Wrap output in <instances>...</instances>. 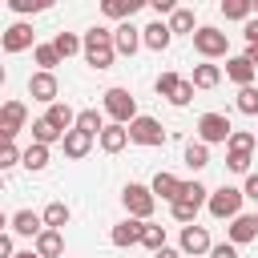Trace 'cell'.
<instances>
[{"label": "cell", "mask_w": 258, "mask_h": 258, "mask_svg": "<svg viewBox=\"0 0 258 258\" xmlns=\"http://www.w3.org/2000/svg\"><path fill=\"white\" fill-rule=\"evenodd\" d=\"M85 64L89 69H113L117 60V44H113V28H89L85 32Z\"/></svg>", "instance_id": "cell-1"}, {"label": "cell", "mask_w": 258, "mask_h": 258, "mask_svg": "<svg viewBox=\"0 0 258 258\" xmlns=\"http://www.w3.org/2000/svg\"><path fill=\"white\" fill-rule=\"evenodd\" d=\"M105 113L113 117V125H133L141 113H137V97L129 93V89H121V85H113V89H105Z\"/></svg>", "instance_id": "cell-2"}, {"label": "cell", "mask_w": 258, "mask_h": 258, "mask_svg": "<svg viewBox=\"0 0 258 258\" xmlns=\"http://www.w3.org/2000/svg\"><path fill=\"white\" fill-rule=\"evenodd\" d=\"M121 206H125V214H129V218L149 222V218H153V210H157V198H153V189H149V185L129 181V185L121 189Z\"/></svg>", "instance_id": "cell-3"}, {"label": "cell", "mask_w": 258, "mask_h": 258, "mask_svg": "<svg viewBox=\"0 0 258 258\" xmlns=\"http://www.w3.org/2000/svg\"><path fill=\"white\" fill-rule=\"evenodd\" d=\"M242 202H246L242 189H234V185H218V189H210L206 210H210L214 218H222V222H234V218L242 214Z\"/></svg>", "instance_id": "cell-4"}, {"label": "cell", "mask_w": 258, "mask_h": 258, "mask_svg": "<svg viewBox=\"0 0 258 258\" xmlns=\"http://www.w3.org/2000/svg\"><path fill=\"white\" fill-rule=\"evenodd\" d=\"M230 133H234V125L226 113H202L198 117V141L202 145H226Z\"/></svg>", "instance_id": "cell-5"}, {"label": "cell", "mask_w": 258, "mask_h": 258, "mask_svg": "<svg viewBox=\"0 0 258 258\" xmlns=\"http://www.w3.org/2000/svg\"><path fill=\"white\" fill-rule=\"evenodd\" d=\"M194 48H198L206 60H218V56H226V52H230V40H226V32H222V28L202 24V28L194 32Z\"/></svg>", "instance_id": "cell-6"}, {"label": "cell", "mask_w": 258, "mask_h": 258, "mask_svg": "<svg viewBox=\"0 0 258 258\" xmlns=\"http://www.w3.org/2000/svg\"><path fill=\"white\" fill-rule=\"evenodd\" d=\"M129 141L133 145H145V149H157V145H165V129H161L157 117H137L129 125Z\"/></svg>", "instance_id": "cell-7"}, {"label": "cell", "mask_w": 258, "mask_h": 258, "mask_svg": "<svg viewBox=\"0 0 258 258\" xmlns=\"http://www.w3.org/2000/svg\"><path fill=\"white\" fill-rule=\"evenodd\" d=\"M28 125V109L24 101H4L0 105V137L4 141H16V133Z\"/></svg>", "instance_id": "cell-8"}, {"label": "cell", "mask_w": 258, "mask_h": 258, "mask_svg": "<svg viewBox=\"0 0 258 258\" xmlns=\"http://www.w3.org/2000/svg\"><path fill=\"white\" fill-rule=\"evenodd\" d=\"M28 97L32 101H40V105H56V97H60V85H56V73H32L28 77Z\"/></svg>", "instance_id": "cell-9"}, {"label": "cell", "mask_w": 258, "mask_h": 258, "mask_svg": "<svg viewBox=\"0 0 258 258\" xmlns=\"http://www.w3.org/2000/svg\"><path fill=\"white\" fill-rule=\"evenodd\" d=\"M177 250H181V254H194V258H198V254H210V250H214L210 230H206V226H198V222H194V226H181Z\"/></svg>", "instance_id": "cell-10"}, {"label": "cell", "mask_w": 258, "mask_h": 258, "mask_svg": "<svg viewBox=\"0 0 258 258\" xmlns=\"http://www.w3.org/2000/svg\"><path fill=\"white\" fill-rule=\"evenodd\" d=\"M0 48H4V52H24V48H36V44H32V24H24V20L8 24V28L0 32Z\"/></svg>", "instance_id": "cell-11"}, {"label": "cell", "mask_w": 258, "mask_h": 258, "mask_svg": "<svg viewBox=\"0 0 258 258\" xmlns=\"http://www.w3.org/2000/svg\"><path fill=\"white\" fill-rule=\"evenodd\" d=\"M8 230L20 234V238H40V234H44V214H36V210H16V214L8 218Z\"/></svg>", "instance_id": "cell-12"}, {"label": "cell", "mask_w": 258, "mask_h": 258, "mask_svg": "<svg viewBox=\"0 0 258 258\" xmlns=\"http://www.w3.org/2000/svg\"><path fill=\"white\" fill-rule=\"evenodd\" d=\"M254 238H258V214H238L226 226V242H234V246H246Z\"/></svg>", "instance_id": "cell-13"}, {"label": "cell", "mask_w": 258, "mask_h": 258, "mask_svg": "<svg viewBox=\"0 0 258 258\" xmlns=\"http://www.w3.org/2000/svg\"><path fill=\"white\" fill-rule=\"evenodd\" d=\"M141 230H145V222H137V218H125V222H117V226L109 230V242H113L117 250L141 246Z\"/></svg>", "instance_id": "cell-14"}, {"label": "cell", "mask_w": 258, "mask_h": 258, "mask_svg": "<svg viewBox=\"0 0 258 258\" xmlns=\"http://www.w3.org/2000/svg\"><path fill=\"white\" fill-rule=\"evenodd\" d=\"M226 77H230L238 89H250L254 77H258V64H250L246 52H242V56H226Z\"/></svg>", "instance_id": "cell-15"}, {"label": "cell", "mask_w": 258, "mask_h": 258, "mask_svg": "<svg viewBox=\"0 0 258 258\" xmlns=\"http://www.w3.org/2000/svg\"><path fill=\"white\" fill-rule=\"evenodd\" d=\"M149 189H153V198H161V202H169V206H173V202L181 198L185 181H181L177 173H165V169H161V173H157V177L149 181Z\"/></svg>", "instance_id": "cell-16"}, {"label": "cell", "mask_w": 258, "mask_h": 258, "mask_svg": "<svg viewBox=\"0 0 258 258\" xmlns=\"http://www.w3.org/2000/svg\"><path fill=\"white\" fill-rule=\"evenodd\" d=\"M113 44H117V56H133L137 48H141V28L137 24H117L113 28Z\"/></svg>", "instance_id": "cell-17"}, {"label": "cell", "mask_w": 258, "mask_h": 258, "mask_svg": "<svg viewBox=\"0 0 258 258\" xmlns=\"http://www.w3.org/2000/svg\"><path fill=\"white\" fill-rule=\"evenodd\" d=\"M169 40H173L169 20H153V24H145V28H141V44H145V48H153V52H165V48H169Z\"/></svg>", "instance_id": "cell-18"}, {"label": "cell", "mask_w": 258, "mask_h": 258, "mask_svg": "<svg viewBox=\"0 0 258 258\" xmlns=\"http://www.w3.org/2000/svg\"><path fill=\"white\" fill-rule=\"evenodd\" d=\"M97 145H101L105 153H121V149L129 145V125H105V133L97 137Z\"/></svg>", "instance_id": "cell-19"}, {"label": "cell", "mask_w": 258, "mask_h": 258, "mask_svg": "<svg viewBox=\"0 0 258 258\" xmlns=\"http://www.w3.org/2000/svg\"><path fill=\"white\" fill-rule=\"evenodd\" d=\"M44 121H48V125H56L60 133H69V129H77V113H73V109H69L64 101H56V105H48V109H44Z\"/></svg>", "instance_id": "cell-20"}, {"label": "cell", "mask_w": 258, "mask_h": 258, "mask_svg": "<svg viewBox=\"0 0 258 258\" xmlns=\"http://www.w3.org/2000/svg\"><path fill=\"white\" fill-rule=\"evenodd\" d=\"M60 145H64V157H73V161H81V157H85V153L93 149V137H89V133H81V129H69Z\"/></svg>", "instance_id": "cell-21"}, {"label": "cell", "mask_w": 258, "mask_h": 258, "mask_svg": "<svg viewBox=\"0 0 258 258\" xmlns=\"http://www.w3.org/2000/svg\"><path fill=\"white\" fill-rule=\"evenodd\" d=\"M32 250H36L40 258H60V254H64V234H60V230H44Z\"/></svg>", "instance_id": "cell-22"}, {"label": "cell", "mask_w": 258, "mask_h": 258, "mask_svg": "<svg viewBox=\"0 0 258 258\" xmlns=\"http://www.w3.org/2000/svg\"><path fill=\"white\" fill-rule=\"evenodd\" d=\"M194 89H218L222 85V69L218 64H210V60H202V64H194Z\"/></svg>", "instance_id": "cell-23"}, {"label": "cell", "mask_w": 258, "mask_h": 258, "mask_svg": "<svg viewBox=\"0 0 258 258\" xmlns=\"http://www.w3.org/2000/svg\"><path fill=\"white\" fill-rule=\"evenodd\" d=\"M52 48L60 52V60H69V56L85 52V36H77V32H56V36H52Z\"/></svg>", "instance_id": "cell-24"}, {"label": "cell", "mask_w": 258, "mask_h": 258, "mask_svg": "<svg viewBox=\"0 0 258 258\" xmlns=\"http://www.w3.org/2000/svg\"><path fill=\"white\" fill-rule=\"evenodd\" d=\"M137 8H141V0H105V4H101V12H105L109 20H121V24H125Z\"/></svg>", "instance_id": "cell-25"}, {"label": "cell", "mask_w": 258, "mask_h": 258, "mask_svg": "<svg viewBox=\"0 0 258 258\" xmlns=\"http://www.w3.org/2000/svg\"><path fill=\"white\" fill-rule=\"evenodd\" d=\"M202 24H198V16H194V8H177L173 16H169V32L177 36V32H185V36H194Z\"/></svg>", "instance_id": "cell-26"}, {"label": "cell", "mask_w": 258, "mask_h": 258, "mask_svg": "<svg viewBox=\"0 0 258 258\" xmlns=\"http://www.w3.org/2000/svg\"><path fill=\"white\" fill-rule=\"evenodd\" d=\"M69 218H73V210H69L64 202H48V206H44V230H64Z\"/></svg>", "instance_id": "cell-27"}, {"label": "cell", "mask_w": 258, "mask_h": 258, "mask_svg": "<svg viewBox=\"0 0 258 258\" xmlns=\"http://www.w3.org/2000/svg\"><path fill=\"white\" fill-rule=\"evenodd\" d=\"M77 129L89 133V137H101V133H105V117H101L97 109H81V113H77Z\"/></svg>", "instance_id": "cell-28"}, {"label": "cell", "mask_w": 258, "mask_h": 258, "mask_svg": "<svg viewBox=\"0 0 258 258\" xmlns=\"http://www.w3.org/2000/svg\"><path fill=\"white\" fill-rule=\"evenodd\" d=\"M32 141H36V145H56V141H64V133H60L56 125H48L44 117H36V121H32Z\"/></svg>", "instance_id": "cell-29"}, {"label": "cell", "mask_w": 258, "mask_h": 258, "mask_svg": "<svg viewBox=\"0 0 258 258\" xmlns=\"http://www.w3.org/2000/svg\"><path fill=\"white\" fill-rule=\"evenodd\" d=\"M24 169H28V173L48 169V145H36V141H32V145L24 149Z\"/></svg>", "instance_id": "cell-30"}, {"label": "cell", "mask_w": 258, "mask_h": 258, "mask_svg": "<svg viewBox=\"0 0 258 258\" xmlns=\"http://www.w3.org/2000/svg\"><path fill=\"white\" fill-rule=\"evenodd\" d=\"M141 246H145L149 254L165 250V226H157V222H145V230H141Z\"/></svg>", "instance_id": "cell-31"}, {"label": "cell", "mask_w": 258, "mask_h": 258, "mask_svg": "<svg viewBox=\"0 0 258 258\" xmlns=\"http://www.w3.org/2000/svg\"><path fill=\"white\" fill-rule=\"evenodd\" d=\"M185 165L198 173V169H206L210 165V145H202V141H189L185 145Z\"/></svg>", "instance_id": "cell-32"}, {"label": "cell", "mask_w": 258, "mask_h": 258, "mask_svg": "<svg viewBox=\"0 0 258 258\" xmlns=\"http://www.w3.org/2000/svg\"><path fill=\"white\" fill-rule=\"evenodd\" d=\"M198 202H189V198H177L173 206H169V214H173V222H181V226H194V218H198Z\"/></svg>", "instance_id": "cell-33"}, {"label": "cell", "mask_w": 258, "mask_h": 258, "mask_svg": "<svg viewBox=\"0 0 258 258\" xmlns=\"http://www.w3.org/2000/svg\"><path fill=\"white\" fill-rule=\"evenodd\" d=\"M222 16L226 20H250L254 16V4L250 0H222Z\"/></svg>", "instance_id": "cell-34"}, {"label": "cell", "mask_w": 258, "mask_h": 258, "mask_svg": "<svg viewBox=\"0 0 258 258\" xmlns=\"http://www.w3.org/2000/svg\"><path fill=\"white\" fill-rule=\"evenodd\" d=\"M32 60L40 64V73H52V69L60 64V52H56L52 44H36V48H32Z\"/></svg>", "instance_id": "cell-35"}, {"label": "cell", "mask_w": 258, "mask_h": 258, "mask_svg": "<svg viewBox=\"0 0 258 258\" xmlns=\"http://www.w3.org/2000/svg\"><path fill=\"white\" fill-rule=\"evenodd\" d=\"M238 113H246V117H258V85H250V89H238Z\"/></svg>", "instance_id": "cell-36"}, {"label": "cell", "mask_w": 258, "mask_h": 258, "mask_svg": "<svg viewBox=\"0 0 258 258\" xmlns=\"http://www.w3.org/2000/svg\"><path fill=\"white\" fill-rule=\"evenodd\" d=\"M254 145H258V137L246 133V129H234L230 141H226V149H238V153H254Z\"/></svg>", "instance_id": "cell-37"}, {"label": "cell", "mask_w": 258, "mask_h": 258, "mask_svg": "<svg viewBox=\"0 0 258 258\" xmlns=\"http://www.w3.org/2000/svg\"><path fill=\"white\" fill-rule=\"evenodd\" d=\"M250 161H254L250 153H238V149H226V169H230V173H246V177H250Z\"/></svg>", "instance_id": "cell-38"}, {"label": "cell", "mask_w": 258, "mask_h": 258, "mask_svg": "<svg viewBox=\"0 0 258 258\" xmlns=\"http://www.w3.org/2000/svg\"><path fill=\"white\" fill-rule=\"evenodd\" d=\"M12 165H24V149H16V141H4V149H0V169H12Z\"/></svg>", "instance_id": "cell-39"}, {"label": "cell", "mask_w": 258, "mask_h": 258, "mask_svg": "<svg viewBox=\"0 0 258 258\" xmlns=\"http://www.w3.org/2000/svg\"><path fill=\"white\" fill-rule=\"evenodd\" d=\"M177 85H181V77H177V73H161L153 89H157V97H165V101H169V97L177 93Z\"/></svg>", "instance_id": "cell-40"}, {"label": "cell", "mask_w": 258, "mask_h": 258, "mask_svg": "<svg viewBox=\"0 0 258 258\" xmlns=\"http://www.w3.org/2000/svg\"><path fill=\"white\" fill-rule=\"evenodd\" d=\"M189 101H194V81H189V77H181V85H177V93L169 97V105H177V109H181V105H189Z\"/></svg>", "instance_id": "cell-41"}, {"label": "cell", "mask_w": 258, "mask_h": 258, "mask_svg": "<svg viewBox=\"0 0 258 258\" xmlns=\"http://www.w3.org/2000/svg\"><path fill=\"white\" fill-rule=\"evenodd\" d=\"M8 8L24 16V12H40V8H48V0H8Z\"/></svg>", "instance_id": "cell-42"}, {"label": "cell", "mask_w": 258, "mask_h": 258, "mask_svg": "<svg viewBox=\"0 0 258 258\" xmlns=\"http://www.w3.org/2000/svg\"><path fill=\"white\" fill-rule=\"evenodd\" d=\"M210 258H238V246H234V242H218V246L210 250Z\"/></svg>", "instance_id": "cell-43"}, {"label": "cell", "mask_w": 258, "mask_h": 258, "mask_svg": "<svg viewBox=\"0 0 258 258\" xmlns=\"http://www.w3.org/2000/svg\"><path fill=\"white\" fill-rule=\"evenodd\" d=\"M242 36H246V44H250V48H258V16H250V20H246Z\"/></svg>", "instance_id": "cell-44"}, {"label": "cell", "mask_w": 258, "mask_h": 258, "mask_svg": "<svg viewBox=\"0 0 258 258\" xmlns=\"http://www.w3.org/2000/svg\"><path fill=\"white\" fill-rule=\"evenodd\" d=\"M153 12H157V16H173L177 4H173V0H153Z\"/></svg>", "instance_id": "cell-45"}, {"label": "cell", "mask_w": 258, "mask_h": 258, "mask_svg": "<svg viewBox=\"0 0 258 258\" xmlns=\"http://www.w3.org/2000/svg\"><path fill=\"white\" fill-rule=\"evenodd\" d=\"M0 258H16V246H12V230L0 238Z\"/></svg>", "instance_id": "cell-46"}, {"label": "cell", "mask_w": 258, "mask_h": 258, "mask_svg": "<svg viewBox=\"0 0 258 258\" xmlns=\"http://www.w3.org/2000/svg\"><path fill=\"white\" fill-rule=\"evenodd\" d=\"M242 194H246L250 202H258V173H250V177H246V185H242Z\"/></svg>", "instance_id": "cell-47"}, {"label": "cell", "mask_w": 258, "mask_h": 258, "mask_svg": "<svg viewBox=\"0 0 258 258\" xmlns=\"http://www.w3.org/2000/svg\"><path fill=\"white\" fill-rule=\"evenodd\" d=\"M153 258H181V250H173V246H165V250H157Z\"/></svg>", "instance_id": "cell-48"}, {"label": "cell", "mask_w": 258, "mask_h": 258, "mask_svg": "<svg viewBox=\"0 0 258 258\" xmlns=\"http://www.w3.org/2000/svg\"><path fill=\"white\" fill-rule=\"evenodd\" d=\"M246 56H250V64H258V48H246Z\"/></svg>", "instance_id": "cell-49"}, {"label": "cell", "mask_w": 258, "mask_h": 258, "mask_svg": "<svg viewBox=\"0 0 258 258\" xmlns=\"http://www.w3.org/2000/svg\"><path fill=\"white\" fill-rule=\"evenodd\" d=\"M16 258H40V254H36V250H20Z\"/></svg>", "instance_id": "cell-50"}, {"label": "cell", "mask_w": 258, "mask_h": 258, "mask_svg": "<svg viewBox=\"0 0 258 258\" xmlns=\"http://www.w3.org/2000/svg\"><path fill=\"white\" fill-rule=\"evenodd\" d=\"M254 16H258V0H254Z\"/></svg>", "instance_id": "cell-51"}]
</instances>
